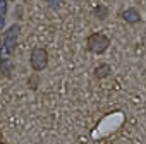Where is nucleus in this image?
I'll return each instance as SVG.
<instances>
[{
  "mask_svg": "<svg viewBox=\"0 0 146 144\" xmlns=\"http://www.w3.org/2000/svg\"><path fill=\"white\" fill-rule=\"evenodd\" d=\"M17 36H19V26H11V28L5 31V34H4V43H2V48H0V60L9 58V55H11L12 50L16 48Z\"/></svg>",
  "mask_w": 146,
  "mask_h": 144,
  "instance_id": "f257e3e1",
  "label": "nucleus"
},
{
  "mask_svg": "<svg viewBox=\"0 0 146 144\" xmlns=\"http://www.w3.org/2000/svg\"><path fill=\"white\" fill-rule=\"evenodd\" d=\"M108 45H110V40L102 33H95L88 38V48L93 53H103L108 48Z\"/></svg>",
  "mask_w": 146,
  "mask_h": 144,
  "instance_id": "f03ea898",
  "label": "nucleus"
},
{
  "mask_svg": "<svg viewBox=\"0 0 146 144\" xmlns=\"http://www.w3.org/2000/svg\"><path fill=\"white\" fill-rule=\"evenodd\" d=\"M31 67H33V70H43L45 67H46V63H48V52L45 50V48H35L33 52H31Z\"/></svg>",
  "mask_w": 146,
  "mask_h": 144,
  "instance_id": "7ed1b4c3",
  "label": "nucleus"
},
{
  "mask_svg": "<svg viewBox=\"0 0 146 144\" xmlns=\"http://www.w3.org/2000/svg\"><path fill=\"white\" fill-rule=\"evenodd\" d=\"M122 19H124L125 22H129V24H136V22H139L141 16H139V12H137L136 9L129 7V9H125V11L122 12Z\"/></svg>",
  "mask_w": 146,
  "mask_h": 144,
  "instance_id": "20e7f679",
  "label": "nucleus"
},
{
  "mask_svg": "<svg viewBox=\"0 0 146 144\" xmlns=\"http://www.w3.org/2000/svg\"><path fill=\"white\" fill-rule=\"evenodd\" d=\"M110 72H112V69H110V65H108V63H100V65L95 69V76L102 79V77H107Z\"/></svg>",
  "mask_w": 146,
  "mask_h": 144,
  "instance_id": "39448f33",
  "label": "nucleus"
},
{
  "mask_svg": "<svg viewBox=\"0 0 146 144\" xmlns=\"http://www.w3.org/2000/svg\"><path fill=\"white\" fill-rule=\"evenodd\" d=\"M0 70L4 72V76H11L12 72V63H11V58H5V60H0Z\"/></svg>",
  "mask_w": 146,
  "mask_h": 144,
  "instance_id": "423d86ee",
  "label": "nucleus"
},
{
  "mask_svg": "<svg viewBox=\"0 0 146 144\" xmlns=\"http://www.w3.org/2000/svg\"><path fill=\"white\" fill-rule=\"evenodd\" d=\"M95 16H96L98 19H105V17H107V9H105L103 5H98V7L95 9Z\"/></svg>",
  "mask_w": 146,
  "mask_h": 144,
  "instance_id": "0eeeda50",
  "label": "nucleus"
},
{
  "mask_svg": "<svg viewBox=\"0 0 146 144\" xmlns=\"http://www.w3.org/2000/svg\"><path fill=\"white\" fill-rule=\"evenodd\" d=\"M7 12V0H2L0 2V16H5Z\"/></svg>",
  "mask_w": 146,
  "mask_h": 144,
  "instance_id": "6e6552de",
  "label": "nucleus"
},
{
  "mask_svg": "<svg viewBox=\"0 0 146 144\" xmlns=\"http://www.w3.org/2000/svg\"><path fill=\"white\" fill-rule=\"evenodd\" d=\"M60 2H62V0H48V4H50L52 7H58V5H60Z\"/></svg>",
  "mask_w": 146,
  "mask_h": 144,
  "instance_id": "1a4fd4ad",
  "label": "nucleus"
},
{
  "mask_svg": "<svg viewBox=\"0 0 146 144\" xmlns=\"http://www.w3.org/2000/svg\"><path fill=\"white\" fill-rule=\"evenodd\" d=\"M4 24H5V17H4V16H0V31H2Z\"/></svg>",
  "mask_w": 146,
  "mask_h": 144,
  "instance_id": "9d476101",
  "label": "nucleus"
},
{
  "mask_svg": "<svg viewBox=\"0 0 146 144\" xmlns=\"http://www.w3.org/2000/svg\"><path fill=\"white\" fill-rule=\"evenodd\" d=\"M0 2H2V0H0Z\"/></svg>",
  "mask_w": 146,
  "mask_h": 144,
  "instance_id": "9b49d317",
  "label": "nucleus"
}]
</instances>
